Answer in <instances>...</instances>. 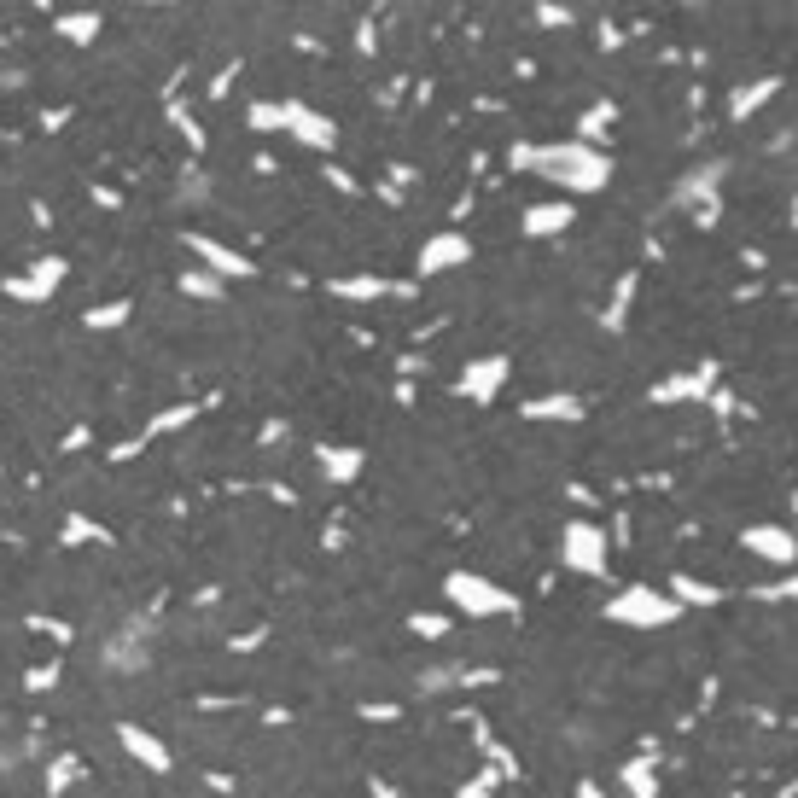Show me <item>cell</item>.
Wrapping results in <instances>:
<instances>
[{
	"mask_svg": "<svg viewBox=\"0 0 798 798\" xmlns=\"http://www.w3.org/2000/svg\"><path fill=\"white\" fill-rule=\"evenodd\" d=\"M507 175H542L571 204L583 193H606L612 158H606V146H577V140H513L507 146Z\"/></svg>",
	"mask_w": 798,
	"mask_h": 798,
	"instance_id": "1",
	"label": "cell"
},
{
	"mask_svg": "<svg viewBox=\"0 0 798 798\" xmlns=\"http://www.w3.org/2000/svg\"><path fill=\"white\" fill-rule=\"evenodd\" d=\"M723 175H729L723 158L694 164L676 187H670V210H682L694 228H717V222H723Z\"/></svg>",
	"mask_w": 798,
	"mask_h": 798,
	"instance_id": "2",
	"label": "cell"
},
{
	"mask_svg": "<svg viewBox=\"0 0 798 798\" xmlns=\"http://www.w3.org/2000/svg\"><path fill=\"white\" fill-rule=\"evenodd\" d=\"M606 612V624H624V630H665L682 618V606L665 595V589H647V583H630V589H618V595L600 606Z\"/></svg>",
	"mask_w": 798,
	"mask_h": 798,
	"instance_id": "3",
	"label": "cell"
},
{
	"mask_svg": "<svg viewBox=\"0 0 798 798\" xmlns=\"http://www.w3.org/2000/svg\"><path fill=\"white\" fill-rule=\"evenodd\" d=\"M443 595H449V606H455L461 618H513V612H519V600L507 595L501 583L478 577V571H449V577H443Z\"/></svg>",
	"mask_w": 798,
	"mask_h": 798,
	"instance_id": "4",
	"label": "cell"
},
{
	"mask_svg": "<svg viewBox=\"0 0 798 798\" xmlns=\"http://www.w3.org/2000/svg\"><path fill=\"white\" fill-rule=\"evenodd\" d=\"M723 385V362L717 356H699L694 367H682V373H665L653 391H647V408H705V397Z\"/></svg>",
	"mask_w": 798,
	"mask_h": 798,
	"instance_id": "5",
	"label": "cell"
},
{
	"mask_svg": "<svg viewBox=\"0 0 798 798\" xmlns=\"http://www.w3.org/2000/svg\"><path fill=\"white\" fill-rule=\"evenodd\" d=\"M560 566L577 571V577H606L612 542H606V531H600L595 519H571L566 531H560Z\"/></svg>",
	"mask_w": 798,
	"mask_h": 798,
	"instance_id": "6",
	"label": "cell"
},
{
	"mask_svg": "<svg viewBox=\"0 0 798 798\" xmlns=\"http://www.w3.org/2000/svg\"><path fill=\"white\" fill-rule=\"evenodd\" d=\"M513 379V362L507 356H472L461 362V379H455V397L472 402V408H490L501 397V385Z\"/></svg>",
	"mask_w": 798,
	"mask_h": 798,
	"instance_id": "7",
	"label": "cell"
},
{
	"mask_svg": "<svg viewBox=\"0 0 798 798\" xmlns=\"http://www.w3.org/2000/svg\"><path fill=\"white\" fill-rule=\"evenodd\" d=\"M100 659H105V670H117V676L146 670L152 665V618H129V624L100 647Z\"/></svg>",
	"mask_w": 798,
	"mask_h": 798,
	"instance_id": "8",
	"label": "cell"
},
{
	"mask_svg": "<svg viewBox=\"0 0 798 798\" xmlns=\"http://www.w3.org/2000/svg\"><path fill=\"white\" fill-rule=\"evenodd\" d=\"M490 682H501V670H490V665H455V659L414 670V694H420V699L455 694V688H490Z\"/></svg>",
	"mask_w": 798,
	"mask_h": 798,
	"instance_id": "9",
	"label": "cell"
},
{
	"mask_svg": "<svg viewBox=\"0 0 798 798\" xmlns=\"http://www.w3.org/2000/svg\"><path fill=\"white\" fill-rule=\"evenodd\" d=\"M65 274H70L65 257H35L24 274H6V280H0V292H6L12 303H47L59 286H65Z\"/></svg>",
	"mask_w": 798,
	"mask_h": 798,
	"instance_id": "10",
	"label": "cell"
},
{
	"mask_svg": "<svg viewBox=\"0 0 798 798\" xmlns=\"http://www.w3.org/2000/svg\"><path fill=\"white\" fill-rule=\"evenodd\" d=\"M472 263V239L461 228H443L432 233L420 251H414V280H437V274H449V268H466Z\"/></svg>",
	"mask_w": 798,
	"mask_h": 798,
	"instance_id": "11",
	"label": "cell"
},
{
	"mask_svg": "<svg viewBox=\"0 0 798 798\" xmlns=\"http://www.w3.org/2000/svg\"><path fill=\"white\" fill-rule=\"evenodd\" d=\"M181 239H187V251L199 257V268H210L222 286H228V280H251V274H257V263H251L245 251H233V245L210 239V233H181Z\"/></svg>",
	"mask_w": 798,
	"mask_h": 798,
	"instance_id": "12",
	"label": "cell"
},
{
	"mask_svg": "<svg viewBox=\"0 0 798 798\" xmlns=\"http://www.w3.org/2000/svg\"><path fill=\"white\" fill-rule=\"evenodd\" d=\"M740 548H746L752 560L775 566V571H793V560H798L793 525H746V531H740Z\"/></svg>",
	"mask_w": 798,
	"mask_h": 798,
	"instance_id": "13",
	"label": "cell"
},
{
	"mask_svg": "<svg viewBox=\"0 0 798 798\" xmlns=\"http://www.w3.org/2000/svg\"><path fill=\"white\" fill-rule=\"evenodd\" d=\"M286 134L298 146H309V152H338V123L303 100H286Z\"/></svg>",
	"mask_w": 798,
	"mask_h": 798,
	"instance_id": "14",
	"label": "cell"
},
{
	"mask_svg": "<svg viewBox=\"0 0 798 798\" xmlns=\"http://www.w3.org/2000/svg\"><path fill=\"white\" fill-rule=\"evenodd\" d=\"M519 420L525 426H583L589 420V402L577 397V391H548V397L519 402Z\"/></svg>",
	"mask_w": 798,
	"mask_h": 798,
	"instance_id": "15",
	"label": "cell"
},
{
	"mask_svg": "<svg viewBox=\"0 0 798 798\" xmlns=\"http://www.w3.org/2000/svg\"><path fill=\"white\" fill-rule=\"evenodd\" d=\"M117 746H123L140 769H152V775H169V769H175V752H169L152 729H140V723H117Z\"/></svg>",
	"mask_w": 798,
	"mask_h": 798,
	"instance_id": "16",
	"label": "cell"
},
{
	"mask_svg": "<svg viewBox=\"0 0 798 798\" xmlns=\"http://www.w3.org/2000/svg\"><path fill=\"white\" fill-rule=\"evenodd\" d=\"M315 466H321V478L327 484H356L367 472V449H356V443H315Z\"/></svg>",
	"mask_w": 798,
	"mask_h": 798,
	"instance_id": "17",
	"label": "cell"
},
{
	"mask_svg": "<svg viewBox=\"0 0 798 798\" xmlns=\"http://www.w3.org/2000/svg\"><path fill=\"white\" fill-rule=\"evenodd\" d=\"M577 222V210H571L566 199H542L531 204L525 216H519V228H525V239H560V233Z\"/></svg>",
	"mask_w": 798,
	"mask_h": 798,
	"instance_id": "18",
	"label": "cell"
},
{
	"mask_svg": "<svg viewBox=\"0 0 798 798\" xmlns=\"http://www.w3.org/2000/svg\"><path fill=\"white\" fill-rule=\"evenodd\" d=\"M781 88H787L781 76H758V82H740V88L729 94V123H752V117H758L769 100H781Z\"/></svg>",
	"mask_w": 798,
	"mask_h": 798,
	"instance_id": "19",
	"label": "cell"
},
{
	"mask_svg": "<svg viewBox=\"0 0 798 798\" xmlns=\"http://www.w3.org/2000/svg\"><path fill=\"white\" fill-rule=\"evenodd\" d=\"M635 292H641V274H618V286H612V298H606V309H600V333H624L630 327V303H635Z\"/></svg>",
	"mask_w": 798,
	"mask_h": 798,
	"instance_id": "20",
	"label": "cell"
},
{
	"mask_svg": "<svg viewBox=\"0 0 798 798\" xmlns=\"http://www.w3.org/2000/svg\"><path fill=\"white\" fill-rule=\"evenodd\" d=\"M327 292L344 303H379V298H391V280L385 274H333Z\"/></svg>",
	"mask_w": 798,
	"mask_h": 798,
	"instance_id": "21",
	"label": "cell"
},
{
	"mask_svg": "<svg viewBox=\"0 0 798 798\" xmlns=\"http://www.w3.org/2000/svg\"><path fill=\"white\" fill-rule=\"evenodd\" d=\"M59 548H111V531L88 513H65L59 519Z\"/></svg>",
	"mask_w": 798,
	"mask_h": 798,
	"instance_id": "22",
	"label": "cell"
},
{
	"mask_svg": "<svg viewBox=\"0 0 798 798\" xmlns=\"http://www.w3.org/2000/svg\"><path fill=\"white\" fill-rule=\"evenodd\" d=\"M670 600H676V606H723L729 589L705 583V577H694V571H676V577H670Z\"/></svg>",
	"mask_w": 798,
	"mask_h": 798,
	"instance_id": "23",
	"label": "cell"
},
{
	"mask_svg": "<svg viewBox=\"0 0 798 798\" xmlns=\"http://www.w3.org/2000/svg\"><path fill=\"white\" fill-rule=\"evenodd\" d=\"M199 414H204V402H169V408H158V414L146 420V432H140V437H146V443H158V437H169V432H187Z\"/></svg>",
	"mask_w": 798,
	"mask_h": 798,
	"instance_id": "24",
	"label": "cell"
},
{
	"mask_svg": "<svg viewBox=\"0 0 798 798\" xmlns=\"http://www.w3.org/2000/svg\"><path fill=\"white\" fill-rule=\"evenodd\" d=\"M618 787H624V798H659V769H653V758H624L618 764Z\"/></svg>",
	"mask_w": 798,
	"mask_h": 798,
	"instance_id": "25",
	"label": "cell"
},
{
	"mask_svg": "<svg viewBox=\"0 0 798 798\" xmlns=\"http://www.w3.org/2000/svg\"><path fill=\"white\" fill-rule=\"evenodd\" d=\"M76 781H82V758H76V752L47 758V769H41V793H47V798H65Z\"/></svg>",
	"mask_w": 798,
	"mask_h": 798,
	"instance_id": "26",
	"label": "cell"
},
{
	"mask_svg": "<svg viewBox=\"0 0 798 798\" xmlns=\"http://www.w3.org/2000/svg\"><path fill=\"white\" fill-rule=\"evenodd\" d=\"M612 123H618V105H612V100H595L583 117H577V134H571V140H577V146H600V140L612 134Z\"/></svg>",
	"mask_w": 798,
	"mask_h": 798,
	"instance_id": "27",
	"label": "cell"
},
{
	"mask_svg": "<svg viewBox=\"0 0 798 798\" xmlns=\"http://www.w3.org/2000/svg\"><path fill=\"white\" fill-rule=\"evenodd\" d=\"M100 12H53V35L59 41H70V47H88L94 35H100Z\"/></svg>",
	"mask_w": 798,
	"mask_h": 798,
	"instance_id": "28",
	"label": "cell"
},
{
	"mask_svg": "<svg viewBox=\"0 0 798 798\" xmlns=\"http://www.w3.org/2000/svg\"><path fill=\"white\" fill-rule=\"evenodd\" d=\"M164 111H169V129H175V134H181V140H187V158L199 164V158H204V146H210V140H204L199 117H193V105H187V100H169Z\"/></svg>",
	"mask_w": 798,
	"mask_h": 798,
	"instance_id": "29",
	"label": "cell"
},
{
	"mask_svg": "<svg viewBox=\"0 0 798 798\" xmlns=\"http://www.w3.org/2000/svg\"><path fill=\"white\" fill-rule=\"evenodd\" d=\"M129 315H134L129 298H111V303L82 309V327H88V333H117V327H129Z\"/></svg>",
	"mask_w": 798,
	"mask_h": 798,
	"instance_id": "30",
	"label": "cell"
},
{
	"mask_svg": "<svg viewBox=\"0 0 798 798\" xmlns=\"http://www.w3.org/2000/svg\"><path fill=\"white\" fill-rule=\"evenodd\" d=\"M175 204H187V210H199V204H210V175H204V164H181V175H175Z\"/></svg>",
	"mask_w": 798,
	"mask_h": 798,
	"instance_id": "31",
	"label": "cell"
},
{
	"mask_svg": "<svg viewBox=\"0 0 798 798\" xmlns=\"http://www.w3.org/2000/svg\"><path fill=\"white\" fill-rule=\"evenodd\" d=\"M175 286H181V298H193V303H216L222 292H228L210 268H181V274H175Z\"/></svg>",
	"mask_w": 798,
	"mask_h": 798,
	"instance_id": "32",
	"label": "cell"
},
{
	"mask_svg": "<svg viewBox=\"0 0 798 798\" xmlns=\"http://www.w3.org/2000/svg\"><path fill=\"white\" fill-rule=\"evenodd\" d=\"M245 129L251 134H286V100H251L245 105Z\"/></svg>",
	"mask_w": 798,
	"mask_h": 798,
	"instance_id": "33",
	"label": "cell"
},
{
	"mask_svg": "<svg viewBox=\"0 0 798 798\" xmlns=\"http://www.w3.org/2000/svg\"><path fill=\"white\" fill-rule=\"evenodd\" d=\"M24 630L41 635V641H53V647H70V641H76V624H70V618H53V612H30Z\"/></svg>",
	"mask_w": 798,
	"mask_h": 798,
	"instance_id": "34",
	"label": "cell"
},
{
	"mask_svg": "<svg viewBox=\"0 0 798 798\" xmlns=\"http://www.w3.org/2000/svg\"><path fill=\"white\" fill-rule=\"evenodd\" d=\"M449 630H455L449 612H408V635H414V641H443Z\"/></svg>",
	"mask_w": 798,
	"mask_h": 798,
	"instance_id": "35",
	"label": "cell"
},
{
	"mask_svg": "<svg viewBox=\"0 0 798 798\" xmlns=\"http://www.w3.org/2000/svg\"><path fill=\"white\" fill-rule=\"evenodd\" d=\"M798 595V577L793 571H781V577H769V583H752L746 589V600H764V606H781V600Z\"/></svg>",
	"mask_w": 798,
	"mask_h": 798,
	"instance_id": "36",
	"label": "cell"
},
{
	"mask_svg": "<svg viewBox=\"0 0 798 798\" xmlns=\"http://www.w3.org/2000/svg\"><path fill=\"white\" fill-rule=\"evenodd\" d=\"M59 682H65V659H47V665L24 670V688H30V694H53Z\"/></svg>",
	"mask_w": 798,
	"mask_h": 798,
	"instance_id": "37",
	"label": "cell"
},
{
	"mask_svg": "<svg viewBox=\"0 0 798 798\" xmlns=\"http://www.w3.org/2000/svg\"><path fill=\"white\" fill-rule=\"evenodd\" d=\"M501 781H507L501 769H478L472 781H461V787H455V798H496V787H501Z\"/></svg>",
	"mask_w": 798,
	"mask_h": 798,
	"instance_id": "38",
	"label": "cell"
},
{
	"mask_svg": "<svg viewBox=\"0 0 798 798\" xmlns=\"http://www.w3.org/2000/svg\"><path fill=\"white\" fill-rule=\"evenodd\" d=\"M536 24H542V30H571V24H577V6H554V0H542V6H536Z\"/></svg>",
	"mask_w": 798,
	"mask_h": 798,
	"instance_id": "39",
	"label": "cell"
},
{
	"mask_svg": "<svg viewBox=\"0 0 798 798\" xmlns=\"http://www.w3.org/2000/svg\"><path fill=\"white\" fill-rule=\"evenodd\" d=\"M321 175H327V187H333V193H344V199H362V193H367V187H362V181H356L344 164H327Z\"/></svg>",
	"mask_w": 798,
	"mask_h": 798,
	"instance_id": "40",
	"label": "cell"
},
{
	"mask_svg": "<svg viewBox=\"0 0 798 798\" xmlns=\"http://www.w3.org/2000/svg\"><path fill=\"white\" fill-rule=\"evenodd\" d=\"M397 717H402L397 699H367L362 705V723H397Z\"/></svg>",
	"mask_w": 798,
	"mask_h": 798,
	"instance_id": "41",
	"label": "cell"
},
{
	"mask_svg": "<svg viewBox=\"0 0 798 798\" xmlns=\"http://www.w3.org/2000/svg\"><path fill=\"white\" fill-rule=\"evenodd\" d=\"M257 443H263V449H280V443H292V426H286V420H263V426H257Z\"/></svg>",
	"mask_w": 798,
	"mask_h": 798,
	"instance_id": "42",
	"label": "cell"
},
{
	"mask_svg": "<svg viewBox=\"0 0 798 798\" xmlns=\"http://www.w3.org/2000/svg\"><path fill=\"white\" fill-rule=\"evenodd\" d=\"M70 117H76V105H47V111H41L35 123H41V134H59V129L70 123Z\"/></svg>",
	"mask_w": 798,
	"mask_h": 798,
	"instance_id": "43",
	"label": "cell"
},
{
	"mask_svg": "<svg viewBox=\"0 0 798 798\" xmlns=\"http://www.w3.org/2000/svg\"><path fill=\"white\" fill-rule=\"evenodd\" d=\"M233 76H239V65H228V70H216L210 82H204V100H228L233 94Z\"/></svg>",
	"mask_w": 798,
	"mask_h": 798,
	"instance_id": "44",
	"label": "cell"
},
{
	"mask_svg": "<svg viewBox=\"0 0 798 798\" xmlns=\"http://www.w3.org/2000/svg\"><path fill=\"white\" fill-rule=\"evenodd\" d=\"M268 641V630H239V635H228V653H257Z\"/></svg>",
	"mask_w": 798,
	"mask_h": 798,
	"instance_id": "45",
	"label": "cell"
},
{
	"mask_svg": "<svg viewBox=\"0 0 798 798\" xmlns=\"http://www.w3.org/2000/svg\"><path fill=\"white\" fill-rule=\"evenodd\" d=\"M94 443V426H70L65 443H59V455H76V449H88Z\"/></svg>",
	"mask_w": 798,
	"mask_h": 798,
	"instance_id": "46",
	"label": "cell"
},
{
	"mask_svg": "<svg viewBox=\"0 0 798 798\" xmlns=\"http://www.w3.org/2000/svg\"><path fill=\"white\" fill-rule=\"evenodd\" d=\"M321 548H327V554H344V519H327V531H321Z\"/></svg>",
	"mask_w": 798,
	"mask_h": 798,
	"instance_id": "47",
	"label": "cell"
},
{
	"mask_svg": "<svg viewBox=\"0 0 798 798\" xmlns=\"http://www.w3.org/2000/svg\"><path fill=\"white\" fill-rule=\"evenodd\" d=\"M566 501H577V507H600V496L583 484V478H571V484H566Z\"/></svg>",
	"mask_w": 798,
	"mask_h": 798,
	"instance_id": "48",
	"label": "cell"
},
{
	"mask_svg": "<svg viewBox=\"0 0 798 798\" xmlns=\"http://www.w3.org/2000/svg\"><path fill=\"white\" fill-rule=\"evenodd\" d=\"M356 53H367V59L379 53V30L373 24H356Z\"/></svg>",
	"mask_w": 798,
	"mask_h": 798,
	"instance_id": "49",
	"label": "cell"
},
{
	"mask_svg": "<svg viewBox=\"0 0 798 798\" xmlns=\"http://www.w3.org/2000/svg\"><path fill=\"white\" fill-rule=\"evenodd\" d=\"M88 199L100 204V210H123V193L117 187H88Z\"/></svg>",
	"mask_w": 798,
	"mask_h": 798,
	"instance_id": "50",
	"label": "cell"
},
{
	"mask_svg": "<svg viewBox=\"0 0 798 798\" xmlns=\"http://www.w3.org/2000/svg\"><path fill=\"white\" fill-rule=\"evenodd\" d=\"M705 408H711V414H734V408H740V402H734V391H723V385H717V391H711V397H705Z\"/></svg>",
	"mask_w": 798,
	"mask_h": 798,
	"instance_id": "51",
	"label": "cell"
},
{
	"mask_svg": "<svg viewBox=\"0 0 798 798\" xmlns=\"http://www.w3.org/2000/svg\"><path fill=\"white\" fill-rule=\"evenodd\" d=\"M134 455H146V437H123V443L111 449V461H134Z\"/></svg>",
	"mask_w": 798,
	"mask_h": 798,
	"instance_id": "52",
	"label": "cell"
},
{
	"mask_svg": "<svg viewBox=\"0 0 798 798\" xmlns=\"http://www.w3.org/2000/svg\"><path fill=\"white\" fill-rule=\"evenodd\" d=\"M263 496H274L280 507H298V490H292V484H274V478L263 484Z\"/></svg>",
	"mask_w": 798,
	"mask_h": 798,
	"instance_id": "53",
	"label": "cell"
},
{
	"mask_svg": "<svg viewBox=\"0 0 798 798\" xmlns=\"http://www.w3.org/2000/svg\"><path fill=\"white\" fill-rule=\"evenodd\" d=\"M740 263L752 268V274H764V268H769V257L758 251V245H746V251H740Z\"/></svg>",
	"mask_w": 798,
	"mask_h": 798,
	"instance_id": "54",
	"label": "cell"
},
{
	"mask_svg": "<svg viewBox=\"0 0 798 798\" xmlns=\"http://www.w3.org/2000/svg\"><path fill=\"white\" fill-rule=\"evenodd\" d=\"M367 798H402V793L385 781V775H373V781H367Z\"/></svg>",
	"mask_w": 798,
	"mask_h": 798,
	"instance_id": "55",
	"label": "cell"
},
{
	"mask_svg": "<svg viewBox=\"0 0 798 798\" xmlns=\"http://www.w3.org/2000/svg\"><path fill=\"white\" fill-rule=\"evenodd\" d=\"M472 204H478V193H461V199H455V210H449V222H466V216H472Z\"/></svg>",
	"mask_w": 798,
	"mask_h": 798,
	"instance_id": "56",
	"label": "cell"
},
{
	"mask_svg": "<svg viewBox=\"0 0 798 798\" xmlns=\"http://www.w3.org/2000/svg\"><path fill=\"white\" fill-rule=\"evenodd\" d=\"M18 764H24V752H18V746H0V775H12Z\"/></svg>",
	"mask_w": 798,
	"mask_h": 798,
	"instance_id": "57",
	"label": "cell"
},
{
	"mask_svg": "<svg viewBox=\"0 0 798 798\" xmlns=\"http://www.w3.org/2000/svg\"><path fill=\"white\" fill-rule=\"evenodd\" d=\"M600 47H606V53H618V47H624V30H618V24H606V30H600Z\"/></svg>",
	"mask_w": 798,
	"mask_h": 798,
	"instance_id": "58",
	"label": "cell"
},
{
	"mask_svg": "<svg viewBox=\"0 0 798 798\" xmlns=\"http://www.w3.org/2000/svg\"><path fill=\"white\" fill-rule=\"evenodd\" d=\"M420 367H426V362H420V356H397V379H414Z\"/></svg>",
	"mask_w": 798,
	"mask_h": 798,
	"instance_id": "59",
	"label": "cell"
},
{
	"mask_svg": "<svg viewBox=\"0 0 798 798\" xmlns=\"http://www.w3.org/2000/svg\"><path fill=\"white\" fill-rule=\"evenodd\" d=\"M577 798H606V787L600 781H577Z\"/></svg>",
	"mask_w": 798,
	"mask_h": 798,
	"instance_id": "60",
	"label": "cell"
},
{
	"mask_svg": "<svg viewBox=\"0 0 798 798\" xmlns=\"http://www.w3.org/2000/svg\"><path fill=\"white\" fill-rule=\"evenodd\" d=\"M0 82H6V88H12V70H0Z\"/></svg>",
	"mask_w": 798,
	"mask_h": 798,
	"instance_id": "61",
	"label": "cell"
}]
</instances>
